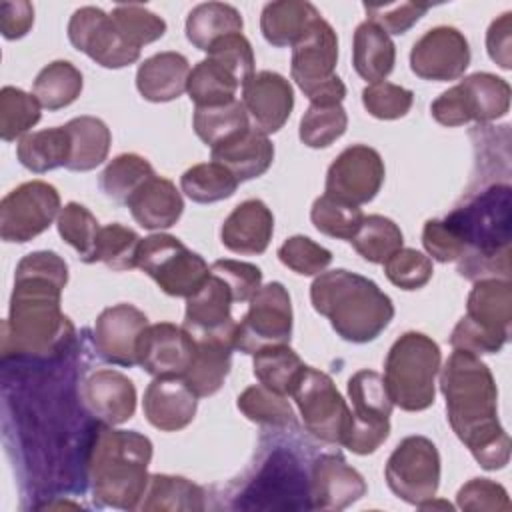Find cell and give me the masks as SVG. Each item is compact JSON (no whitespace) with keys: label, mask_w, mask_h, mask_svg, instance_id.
I'll use <instances>...</instances> for the list:
<instances>
[{"label":"cell","mask_w":512,"mask_h":512,"mask_svg":"<svg viewBox=\"0 0 512 512\" xmlns=\"http://www.w3.org/2000/svg\"><path fill=\"white\" fill-rule=\"evenodd\" d=\"M68 264L52 250L26 254L14 274L8 318L2 324V358L52 360L74 342V326L60 310Z\"/></svg>","instance_id":"6da1fadb"},{"label":"cell","mask_w":512,"mask_h":512,"mask_svg":"<svg viewBox=\"0 0 512 512\" xmlns=\"http://www.w3.org/2000/svg\"><path fill=\"white\" fill-rule=\"evenodd\" d=\"M440 390L448 422L458 440L484 470H500L510 460V436L498 420V388L490 368L468 350L448 356L440 368Z\"/></svg>","instance_id":"7a4b0ae2"},{"label":"cell","mask_w":512,"mask_h":512,"mask_svg":"<svg viewBox=\"0 0 512 512\" xmlns=\"http://www.w3.org/2000/svg\"><path fill=\"white\" fill-rule=\"evenodd\" d=\"M152 442L136 430L96 424L86 450V478L100 506L138 510L150 474Z\"/></svg>","instance_id":"3957f363"},{"label":"cell","mask_w":512,"mask_h":512,"mask_svg":"<svg viewBox=\"0 0 512 512\" xmlns=\"http://www.w3.org/2000/svg\"><path fill=\"white\" fill-rule=\"evenodd\" d=\"M512 188L492 184L464 206L454 208L448 220L464 242L458 272L470 280L510 276V230H512Z\"/></svg>","instance_id":"277c9868"},{"label":"cell","mask_w":512,"mask_h":512,"mask_svg":"<svg viewBox=\"0 0 512 512\" xmlns=\"http://www.w3.org/2000/svg\"><path fill=\"white\" fill-rule=\"evenodd\" d=\"M310 300L334 332L352 344L376 340L394 318L390 296L370 278L344 268L320 272L310 286Z\"/></svg>","instance_id":"5b68a950"},{"label":"cell","mask_w":512,"mask_h":512,"mask_svg":"<svg viewBox=\"0 0 512 512\" xmlns=\"http://www.w3.org/2000/svg\"><path fill=\"white\" fill-rule=\"evenodd\" d=\"M440 346L422 332H404L384 360V384L394 406L420 412L434 404L440 372Z\"/></svg>","instance_id":"8992f818"},{"label":"cell","mask_w":512,"mask_h":512,"mask_svg":"<svg viewBox=\"0 0 512 512\" xmlns=\"http://www.w3.org/2000/svg\"><path fill=\"white\" fill-rule=\"evenodd\" d=\"M512 322V284L508 278L476 280L466 314L450 334L452 348L472 354H496L508 342Z\"/></svg>","instance_id":"52a82bcc"},{"label":"cell","mask_w":512,"mask_h":512,"mask_svg":"<svg viewBox=\"0 0 512 512\" xmlns=\"http://www.w3.org/2000/svg\"><path fill=\"white\" fill-rule=\"evenodd\" d=\"M338 36L328 20L318 16L292 46L290 74L310 104H342L346 86L334 72Z\"/></svg>","instance_id":"ba28073f"},{"label":"cell","mask_w":512,"mask_h":512,"mask_svg":"<svg viewBox=\"0 0 512 512\" xmlns=\"http://www.w3.org/2000/svg\"><path fill=\"white\" fill-rule=\"evenodd\" d=\"M510 110V84L490 72H474L444 90L432 104V118L442 126L492 122Z\"/></svg>","instance_id":"9c48e42d"},{"label":"cell","mask_w":512,"mask_h":512,"mask_svg":"<svg viewBox=\"0 0 512 512\" xmlns=\"http://www.w3.org/2000/svg\"><path fill=\"white\" fill-rule=\"evenodd\" d=\"M138 268L148 274L164 294L188 298L210 276L206 260L172 234H150L140 242Z\"/></svg>","instance_id":"30bf717a"},{"label":"cell","mask_w":512,"mask_h":512,"mask_svg":"<svg viewBox=\"0 0 512 512\" xmlns=\"http://www.w3.org/2000/svg\"><path fill=\"white\" fill-rule=\"evenodd\" d=\"M348 398L352 402L350 426L342 446L354 454L376 452L390 434L392 400L384 378L374 370H358L348 380Z\"/></svg>","instance_id":"8fae6325"},{"label":"cell","mask_w":512,"mask_h":512,"mask_svg":"<svg viewBox=\"0 0 512 512\" xmlns=\"http://www.w3.org/2000/svg\"><path fill=\"white\" fill-rule=\"evenodd\" d=\"M388 488L404 502L422 506L436 498L440 486V454L426 436H406L384 468Z\"/></svg>","instance_id":"7c38bea8"},{"label":"cell","mask_w":512,"mask_h":512,"mask_svg":"<svg viewBox=\"0 0 512 512\" xmlns=\"http://www.w3.org/2000/svg\"><path fill=\"white\" fill-rule=\"evenodd\" d=\"M298 406L304 428L318 440L342 444L350 426V408L332 378L306 366L290 394Z\"/></svg>","instance_id":"4fadbf2b"},{"label":"cell","mask_w":512,"mask_h":512,"mask_svg":"<svg viewBox=\"0 0 512 512\" xmlns=\"http://www.w3.org/2000/svg\"><path fill=\"white\" fill-rule=\"evenodd\" d=\"M292 336V302L280 282H268L250 298L244 318L238 322L234 350L256 354L266 346L288 344Z\"/></svg>","instance_id":"5bb4252c"},{"label":"cell","mask_w":512,"mask_h":512,"mask_svg":"<svg viewBox=\"0 0 512 512\" xmlns=\"http://www.w3.org/2000/svg\"><path fill=\"white\" fill-rule=\"evenodd\" d=\"M60 210V194L52 184L24 182L0 202V236L4 242L24 244L48 230Z\"/></svg>","instance_id":"9a60e30c"},{"label":"cell","mask_w":512,"mask_h":512,"mask_svg":"<svg viewBox=\"0 0 512 512\" xmlns=\"http://www.w3.org/2000/svg\"><path fill=\"white\" fill-rule=\"evenodd\" d=\"M240 508H288L310 510L308 478L300 462L286 450H276L258 470L242 494Z\"/></svg>","instance_id":"2e32d148"},{"label":"cell","mask_w":512,"mask_h":512,"mask_svg":"<svg viewBox=\"0 0 512 512\" xmlns=\"http://www.w3.org/2000/svg\"><path fill=\"white\" fill-rule=\"evenodd\" d=\"M68 38L76 50L102 68H124L140 58V50L120 34L112 16L96 6L74 10L68 22Z\"/></svg>","instance_id":"e0dca14e"},{"label":"cell","mask_w":512,"mask_h":512,"mask_svg":"<svg viewBox=\"0 0 512 512\" xmlns=\"http://www.w3.org/2000/svg\"><path fill=\"white\" fill-rule=\"evenodd\" d=\"M384 176V160L378 150L366 144H352L328 166L324 194L352 206H362L380 192Z\"/></svg>","instance_id":"ac0fdd59"},{"label":"cell","mask_w":512,"mask_h":512,"mask_svg":"<svg viewBox=\"0 0 512 512\" xmlns=\"http://www.w3.org/2000/svg\"><path fill=\"white\" fill-rule=\"evenodd\" d=\"M196 354V340L172 322L148 324L136 348L138 366L154 378H182Z\"/></svg>","instance_id":"d6986e66"},{"label":"cell","mask_w":512,"mask_h":512,"mask_svg":"<svg viewBox=\"0 0 512 512\" xmlns=\"http://www.w3.org/2000/svg\"><path fill=\"white\" fill-rule=\"evenodd\" d=\"M470 64L466 36L454 26H436L424 32L410 50V68L422 80H458Z\"/></svg>","instance_id":"ffe728a7"},{"label":"cell","mask_w":512,"mask_h":512,"mask_svg":"<svg viewBox=\"0 0 512 512\" xmlns=\"http://www.w3.org/2000/svg\"><path fill=\"white\" fill-rule=\"evenodd\" d=\"M232 302L228 284L210 272L206 282L186 298L182 326L194 338H220L234 346L238 322L232 316Z\"/></svg>","instance_id":"44dd1931"},{"label":"cell","mask_w":512,"mask_h":512,"mask_svg":"<svg viewBox=\"0 0 512 512\" xmlns=\"http://www.w3.org/2000/svg\"><path fill=\"white\" fill-rule=\"evenodd\" d=\"M148 318L132 304L104 308L94 322V348L98 356L116 366H136V348Z\"/></svg>","instance_id":"7402d4cb"},{"label":"cell","mask_w":512,"mask_h":512,"mask_svg":"<svg viewBox=\"0 0 512 512\" xmlns=\"http://www.w3.org/2000/svg\"><path fill=\"white\" fill-rule=\"evenodd\" d=\"M242 104L250 126L262 134L278 132L294 108V90L290 80L272 70L254 72L242 84Z\"/></svg>","instance_id":"603a6c76"},{"label":"cell","mask_w":512,"mask_h":512,"mask_svg":"<svg viewBox=\"0 0 512 512\" xmlns=\"http://www.w3.org/2000/svg\"><path fill=\"white\" fill-rule=\"evenodd\" d=\"M364 494L362 474L340 454H322L314 460L308 478L310 510H344Z\"/></svg>","instance_id":"cb8c5ba5"},{"label":"cell","mask_w":512,"mask_h":512,"mask_svg":"<svg viewBox=\"0 0 512 512\" xmlns=\"http://www.w3.org/2000/svg\"><path fill=\"white\" fill-rule=\"evenodd\" d=\"M82 402L86 410L102 424L118 426L134 416V382L118 370H96L82 384Z\"/></svg>","instance_id":"d4e9b609"},{"label":"cell","mask_w":512,"mask_h":512,"mask_svg":"<svg viewBox=\"0 0 512 512\" xmlns=\"http://www.w3.org/2000/svg\"><path fill=\"white\" fill-rule=\"evenodd\" d=\"M142 406L146 420L154 428L176 432L194 420L198 396L182 378H154L144 390Z\"/></svg>","instance_id":"484cf974"},{"label":"cell","mask_w":512,"mask_h":512,"mask_svg":"<svg viewBox=\"0 0 512 512\" xmlns=\"http://www.w3.org/2000/svg\"><path fill=\"white\" fill-rule=\"evenodd\" d=\"M274 234L272 210L258 198L240 202L222 222L220 240L234 254H262Z\"/></svg>","instance_id":"4316f807"},{"label":"cell","mask_w":512,"mask_h":512,"mask_svg":"<svg viewBox=\"0 0 512 512\" xmlns=\"http://www.w3.org/2000/svg\"><path fill=\"white\" fill-rule=\"evenodd\" d=\"M126 206L132 218L146 230L170 228L184 212V200L174 182L156 174L126 200Z\"/></svg>","instance_id":"83f0119b"},{"label":"cell","mask_w":512,"mask_h":512,"mask_svg":"<svg viewBox=\"0 0 512 512\" xmlns=\"http://www.w3.org/2000/svg\"><path fill=\"white\" fill-rule=\"evenodd\" d=\"M214 162L228 168L240 182L262 176L274 160V144L252 126L210 148Z\"/></svg>","instance_id":"f1b7e54d"},{"label":"cell","mask_w":512,"mask_h":512,"mask_svg":"<svg viewBox=\"0 0 512 512\" xmlns=\"http://www.w3.org/2000/svg\"><path fill=\"white\" fill-rule=\"evenodd\" d=\"M188 58L180 52H158L146 58L136 72V88L148 102H170L186 92Z\"/></svg>","instance_id":"f546056e"},{"label":"cell","mask_w":512,"mask_h":512,"mask_svg":"<svg viewBox=\"0 0 512 512\" xmlns=\"http://www.w3.org/2000/svg\"><path fill=\"white\" fill-rule=\"evenodd\" d=\"M394 62L396 46L392 38L368 20L358 24L352 38V66L356 74L366 82L376 84L392 72Z\"/></svg>","instance_id":"4dcf8cb0"},{"label":"cell","mask_w":512,"mask_h":512,"mask_svg":"<svg viewBox=\"0 0 512 512\" xmlns=\"http://www.w3.org/2000/svg\"><path fill=\"white\" fill-rule=\"evenodd\" d=\"M318 16L322 14L306 0H276L262 8L260 30L264 40L276 48L294 46Z\"/></svg>","instance_id":"1f68e13d"},{"label":"cell","mask_w":512,"mask_h":512,"mask_svg":"<svg viewBox=\"0 0 512 512\" xmlns=\"http://www.w3.org/2000/svg\"><path fill=\"white\" fill-rule=\"evenodd\" d=\"M196 340V354L182 376L188 388L198 396H212L216 394L232 366V350L234 346L220 338H194Z\"/></svg>","instance_id":"d6a6232c"},{"label":"cell","mask_w":512,"mask_h":512,"mask_svg":"<svg viewBox=\"0 0 512 512\" xmlns=\"http://www.w3.org/2000/svg\"><path fill=\"white\" fill-rule=\"evenodd\" d=\"M70 136V156L64 168L88 172L100 166L110 150V128L96 116H78L64 124Z\"/></svg>","instance_id":"836d02e7"},{"label":"cell","mask_w":512,"mask_h":512,"mask_svg":"<svg viewBox=\"0 0 512 512\" xmlns=\"http://www.w3.org/2000/svg\"><path fill=\"white\" fill-rule=\"evenodd\" d=\"M242 28V14L226 2H202L186 18V38L202 52H208L216 40L228 34H240Z\"/></svg>","instance_id":"e575fe53"},{"label":"cell","mask_w":512,"mask_h":512,"mask_svg":"<svg viewBox=\"0 0 512 512\" xmlns=\"http://www.w3.org/2000/svg\"><path fill=\"white\" fill-rule=\"evenodd\" d=\"M204 508V490L188 478L170 474H152L138 506L144 512H200Z\"/></svg>","instance_id":"d590c367"},{"label":"cell","mask_w":512,"mask_h":512,"mask_svg":"<svg viewBox=\"0 0 512 512\" xmlns=\"http://www.w3.org/2000/svg\"><path fill=\"white\" fill-rule=\"evenodd\" d=\"M16 156L24 168L42 174L58 166H66L70 156V136L64 126L30 132L20 138Z\"/></svg>","instance_id":"8d00e7d4"},{"label":"cell","mask_w":512,"mask_h":512,"mask_svg":"<svg viewBox=\"0 0 512 512\" xmlns=\"http://www.w3.org/2000/svg\"><path fill=\"white\" fill-rule=\"evenodd\" d=\"M252 356V372L258 382L284 396L292 394L294 386L306 370L302 358L288 344L266 346Z\"/></svg>","instance_id":"74e56055"},{"label":"cell","mask_w":512,"mask_h":512,"mask_svg":"<svg viewBox=\"0 0 512 512\" xmlns=\"http://www.w3.org/2000/svg\"><path fill=\"white\" fill-rule=\"evenodd\" d=\"M82 72L68 60H54L46 64L32 84V94L46 110H60L70 106L82 92Z\"/></svg>","instance_id":"f35d334b"},{"label":"cell","mask_w":512,"mask_h":512,"mask_svg":"<svg viewBox=\"0 0 512 512\" xmlns=\"http://www.w3.org/2000/svg\"><path fill=\"white\" fill-rule=\"evenodd\" d=\"M238 88L240 82L234 78V74L212 58H204L190 70L186 92L196 108H208L236 100Z\"/></svg>","instance_id":"ab89813d"},{"label":"cell","mask_w":512,"mask_h":512,"mask_svg":"<svg viewBox=\"0 0 512 512\" xmlns=\"http://www.w3.org/2000/svg\"><path fill=\"white\" fill-rule=\"evenodd\" d=\"M192 126L196 136L210 148L250 128L248 112L242 100H232L220 106L196 108Z\"/></svg>","instance_id":"60d3db41"},{"label":"cell","mask_w":512,"mask_h":512,"mask_svg":"<svg viewBox=\"0 0 512 512\" xmlns=\"http://www.w3.org/2000/svg\"><path fill=\"white\" fill-rule=\"evenodd\" d=\"M240 180L222 164L218 162H202L190 166L182 176H180V186L182 192L198 204H212L230 198Z\"/></svg>","instance_id":"b9f144b4"},{"label":"cell","mask_w":512,"mask_h":512,"mask_svg":"<svg viewBox=\"0 0 512 512\" xmlns=\"http://www.w3.org/2000/svg\"><path fill=\"white\" fill-rule=\"evenodd\" d=\"M354 250L372 264H384L396 250L402 248L404 236L400 226L380 214L364 216L358 232L350 238Z\"/></svg>","instance_id":"7bdbcfd3"},{"label":"cell","mask_w":512,"mask_h":512,"mask_svg":"<svg viewBox=\"0 0 512 512\" xmlns=\"http://www.w3.org/2000/svg\"><path fill=\"white\" fill-rule=\"evenodd\" d=\"M154 176L152 164L134 152L120 154L112 158L100 174L102 192L118 204H126V200L150 178Z\"/></svg>","instance_id":"ee69618b"},{"label":"cell","mask_w":512,"mask_h":512,"mask_svg":"<svg viewBox=\"0 0 512 512\" xmlns=\"http://www.w3.org/2000/svg\"><path fill=\"white\" fill-rule=\"evenodd\" d=\"M56 226L62 240L78 252V258L82 262H96V242L102 226L86 206L78 202H68L60 210Z\"/></svg>","instance_id":"f6af8a7d"},{"label":"cell","mask_w":512,"mask_h":512,"mask_svg":"<svg viewBox=\"0 0 512 512\" xmlns=\"http://www.w3.org/2000/svg\"><path fill=\"white\" fill-rule=\"evenodd\" d=\"M42 106L34 94L16 86H4L0 92V136L4 142L24 138L38 124Z\"/></svg>","instance_id":"bcb514c9"},{"label":"cell","mask_w":512,"mask_h":512,"mask_svg":"<svg viewBox=\"0 0 512 512\" xmlns=\"http://www.w3.org/2000/svg\"><path fill=\"white\" fill-rule=\"evenodd\" d=\"M238 410L256 424L264 426H288L294 424V410L288 404L286 396L264 386V384H254L248 386L240 396H238Z\"/></svg>","instance_id":"7dc6e473"},{"label":"cell","mask_w":512,"mask_h":512,"mask_svg":"<svg viewBox=\"0 0 512 512\" xmlns=\"http://www.w3.org/2000/svg\"><path fill=\"white\" fill-rule=\"evenodd\" d=\"M348 128L342 104H310L300 118L298 136L308 148H326Z\"/></svg>","instance_id":"c3c4849f"},{"label":"cell","mask_w":512,"mask_h":512,"mask_svg":"<svg viewBox=\"0 0 512 512\" xmlns=\"http://www.w3.org/2000/svg\"><path fill=\"white\" fill-rule=\"evenodd\" d=\"M310 220L320 234H326L330 238L350 240L358 232L364 220V214L360 206H352L328 194H322L312 204Z\"/></svg>","instance_id":"681fc988"},{"label":"cell","mask_w":512,"mask_h":512,"mask_svg":"<svg viewBox=\"0 0 512 512\" xmlns=\"http://www.w3.org/2000/svg\"><path fill=\"white\" fill-rule=\"evenodd\" d=\"M142 238L128 226L112 222L100 228L96 242V262H104L110 270L124 272L138 266V248Z\"/></svg>","instance_id":"f907efd6"},{"label":"cell","mask_w":512,"mask_h":512,"mask_svg":"<svg viewBox=\"0 0 512 512\" xmlns=\"http://www.w3.org/2000/svg\"><path fill=\"white\" fill-rule=\"evenodd\" d=\"M110 16L120 34L138 50L144 44L162 38L166 32L164 18L140 4H120L112 10Z\"/></svg>","instance_id":"816d5d0a"},{"label":"cell","mask_w":512,"mask_h":512,"mask_svg":"<svg viewBox=\"0 0 512 512\" xmlns=\"http://www.w3.org/2000/svg\"><path fill=\"white\" fill-rule=\"evenodd\" d=\"M280 262L300 276H318L332 262V252L312 238L296 234L282 242L278 248Z\"/></svg>","instance_id":"f5cc1de1"},{"label":"cell","mask_w":512,"mask_h":512,"mask_svg":"<svg viewBox=\"0 0 512 512\" xmlns=\"http://www.w3.org/2000/svg\"><path fill=\"white\" fill-rule=\"evenodd\" d=\"M432 272V260L414 248H400L384 262L386 278L402 290H418L426 286Z\"/></svg>","instance_id":"db71d44e"},{"label":"cell","mask_w":512,"mask_h":512,"mask_svg":"<svg viewBox=\"0 0 512 512\" xmlns=\"http://www.w3.org/2000/svg\"><path fill=\"white\" fill-rule=\"evenodd\" d=\"M412 102V90L386 80L368 84L362 90V104L366 112L378 120H396L406 116L412 108Z\"/></svg>","instance_id":"11a10c76"},{"label":"cell","mask_w":512,"mask_h":512,"mask_svg":"<svg viewBox=\"0 0 512 512\" xmlns=\"http://www.w3.org/2000/svg\"><path fill=\"white\" fill-rule=\"evenodd\" d=\"M208 58L224 66L234 78L240 82V86L254 74V52L248 42V38L240 34H228L220 40H216L208 48Z\"/></svg>","instance_id":"9f6ffc18"},{"label":"cell","mask_w":512,"mask_h":512,"mask_svg":"<svg viewBox=\"0 0 512 512\" xmlns=\"http://www.w3.org/2000/svg\"><path fill=\"white\" fill-rule=\"evenodd\" d=\"M430 4L426 2H394V4H364L368 22L390 34L408 32L426 12Z\"/></svg>","instance_id":"6f0895ef"},{"label":"cell","mask_w":512,"mask_h":512,"mask_svg":"<svg viewBox=\"0 0 512 512\" xmlns=\"http://www.w3.org/2000/svg\"><path fill=\"white\" fill-rule=\"evenodd\" d=\"M456 504L460 510L470 512H498V510H510L508 492L502 484L488 480V478H472L468 480L456 494Z\"/></svg>","instance_id":"680465c9"},{"label":"cell","mask_w":512,"mask_h":512,"mask_svg":"<svg viewBox=\"0 0 512 512\" xmlns=\"http://www.w3.org/2000/svg\"><path fill=\"white\" fill-rule=\"evenodd\" d=\"M210 272L220 276L228 284L234 302H250V298L262 286V270L250 262L230 258L216 260L210 266Z\"/></svg>","instance_id":"91938a15"},{"label":"cell","mask_w":512,"mask_h":512,"mask_svg":"<svg viewBox=\"0 0 512 512\" xmlns=\"http://www.w3.org/2000/svg\"><path fill=\"white\" fill-rule=\"evenodd\" d=\"M422 244L438 262H458L464 254V242L448 220H428L422 230Z\"/></svg>","instance_id":"94428289"},{"label":"cell","mask_w":512,"mask_h":512,"mask_svg":"<svg viewBox=\"0 0 512 512\" xmlns=\"http://www.w3.org/2000/svg\"><path fill=\"white\" fill-rule=\"evenodd\" d=\"M34 24V6L26 0H6L0 4V32L6 40H18Z\"/></svg>","instance_id":"6125c7cd"},{"label":"cell","mask_w":512,"mask_h":512,"mask_svg":"<svg viewBox=\"0 0 512 512\" xmlns=\"http://www.w3.org/2000/svg\"><path fill=\"white\" fill-rule=\"evenodd\" d=\"M510 38H512V12H504L498 16L488 32H486V50L488 56L504 70L512 68V50H510Z\"/></svg>","instance_id":"be15d7a7"}]
</instances>
